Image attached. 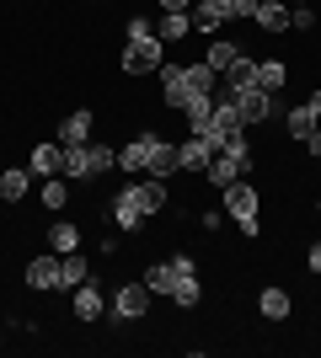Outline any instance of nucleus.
Returning a JSON list of instances; mask_svg holds the SVG:
<instances>
[{"mask_svg": "<svg viewBox=\"0 0 321 358\" xmlns=\"http://www.w3.org/2000/svg\"><path fill=\"white\" fill-rule=\"evenodd\" d=\"M183 118H187V134H204L209 129V118H214V96L204 91V96H193V102L183 107Z\"/></svg>", "mask_w": 321, "mask_h": 358, "instance_id": "obj_26", "label": "nucleus"}, {"mask_svg": "<svg viewBox=\"0 0 321 358\" xmlns=\"http://www.w3.org/2000/svg\"><path fill=\"white\" fill-rule=\"evenodd\" d=\"M145 155H150V129H139V134L118 150V171H145Z\"/></svg>", "mask_w": 321, "mask_h": 358, "instance_id": "obj_22", "label": "nucleus"}, {"mask_svg": "<svg viewBox=\"0 0 321 358\" xmlns=\"http://www.w3.org/2000/svg\"><path fill=\"white\" fill-rule=\"evenodd\" d=\"M86 278H92L86 257H80V252H64V257H59V289H80Z\"/></svg>", "mask_w": 321, "mask_h": 358, "instance_id": "obj_24", "label": "nucleus"}, {"mask_svg": "<svg viewBox=\"0 0 321 358\" xmlns=\"http://www.w3.org/2000/svg\"><path fill=\"white\" fill-rule=\"evenodd\" d=\"M161 64H166V43H161L155 32H145V38H129V43H123V59H118L123 75H155Z\"/></svg>", "mask_w": 321, "mask_h": 358, "instance_id": "obj_5", "label": "nucleus"}, {"mask_svg": "<svg viewBox=\"0 0 321 358\" xmlns=\"http://www.w3.org/2000/svg\"><path fill=\"white\" fill-rule=\"evenodd\" d=\"M257 86L278 96V91L290 86V64H284V59H257Z\"/></svg>", "mask_w": 321, "mask_h": 358, "instance_id": "obj_25", "label": "nucleus"}, {"mask_svg": "<svg viewBox=\"0 0 321 358\" xmlns=\"http://www.w3.org/2000/svg\"><path fill=\"white\" fill-rule=\"evenodd\" d=\"M306 150H311V155H316V161H321V129H316V134L306 139Z\"/></svg>", "mask_w": 321, "mask_h": 358, "instance_id": "obj_36", "label": "nucleus"}, {"mask_svg": "<svg viewBox=\"0 0 321 358\" xmlns=\"http://www.w3.org/2000/svg\"><path fill=\"white\" fill-rule=\"evenodd\" d=\"M316 220H321V203H316Z\"/></svg>", "mask_w": 321, "mask_h": 358, "instance_id": "obj_37", "label": "nucleus"}, {"mask_svg": "<svg viewBox=\"0 0 321 358\" xmlns=\"http://www.w3.org/2000/svg\"><path fill=\"white\" fill-rule=\"evenodd\" d=\"M155 305V294L145 289V278H134V284H118V294L107 299V315L113 321H145Z\"/></svg>", "mask_w": 321, "mask_h": 358, "instance_id": "obj_6", "label": "nucleus"}, {"mask_svg": "<svg viewBox=\"0 0 321 358\" xmlns=\"http://www.w3.org/2000/svg\"><path fill=\"white\" fill-rule=\"evenodd\" d=\"M306 107H311V113H316V123H321V86H316V91H311V96H306Z\"/></svg>", "mask_w": 321, "mask_h": 358, "instance_id": "obj_35", "label": "nucleus"}, {"mask_svg": "<svg viewBox=\"0 0 321 358\" xmlns=\"http://www.w3.org/2000/svg\"><path fill=\"white\" fill-rule=\"evenodd\" d=\"M70 294H76V299H70V305H76V321H102V315H107V294L92 284V278H86L80 289H70Z\"/></svg>", "mask_w": 321, "mask_h": 358, "instance_id": "obj_12", "label": "nucleus"}, {"mask_svg": "<svg viewBox=\"0 0 321 358\" xmlns=\"http://www.w3.org/2000/svg\"><path fill=\"white\" fill-rule=\"evenodd\" d=\"M107 220L118 224L123 236H134L139 224H145V203H139V193H134V182H123L118 193H113V203H107Z\"/></svg>", "mask_w": 321, "mask_h": 358, "instance_id": "obj_8", "label": "nucleus"}, {"mask_svg": "<svg viewBox=\"0 0 321 358\" xmlns=\"http://www.w3.org/2000/svg\"><path fill=\"white\" fill-rule=\"evenodd\" d=\"M187 32H193V11H161V27H155L161 43H183Z\"/></svg>", "mask_w": 321, "mask_h": 358, "instance_id": "obj_21", "label": "nucleus"}, {"mask_svg": "<svg viewBox=\"0 0 321 358\" xmlns=\"http://www.w3.org/2000/svg\"><path fill=\"white\" fill-rule=\"evenodd\" d=\"M134 193H139V203H145V214H166V203H171V193H166L161 177H139Z\"/></svg>", "mask_w": 321, "mask_h": 358, "instance_id": "obj_19", "label": "nucleus"}, {"mask_svg": "<svg viewBox=\"0 0 321 358\" xmlns=\"http://www.w3.org/2000/svg\"><path fill=\"white\" fill-rule=\"evenodd\" d=\"M236 177H241V166L230 161L225 150H214V161L204 166V182H209V187H230V182H236Z\"/></svg>", "mask_w": 321, "mask_h": 358, "instance_id": "obj_23", "label": "nucleus"}, {"mask_svg": "<svg viewBox=\"0 0 321 358\" xmlns=\"http://www.w3.org/2000/svg\"><path fill=\"white\" fill-rule=\"evenodd\" d=\"M113 166H118V150L113 145H92V139H86V145L64 150V177L70 182H97L102 171H113Z\"/></svg>", "mask_w": 321, "mask_h": 358, "instance_id": "obj_3", "label": "nucleus"}, {"mask_svg": "<svg viewBox=\"0 0 321 358\" xmlns=\"http://www.w3.org/2000/svg\"><path fill=\"white\" fill-rule=\"evenodd\" d=\"M278 123H284V134H290L294 145H306V139L321 129V123H316V113H311L306 102H300V107H284V118H278Z\"/></svg>", "mask_w": 321, "mask_h": 358, "instance_id": "obj_14", "label": "nucleus"}, {"mask_svg": "<svg viewBox=\"0 0 321 358\" xmlns=\"http://www.w3.org/2000/svg\"><path fill=\"white\" fill-rule=\"evenodd\" d=\"M27 187H32V171H27V166H6V171H0V203H22Z\"/></svg>", "mask_w": 321, "mask_h": 358, "instance_id": "obj_17", "label": "nucleus"}, {"mask_svg": "<svg viewBox=\"0 0 321 358\" xmlns=\"http://www.w3.org/2000/svg\"><path fill=\"white\" fill-rule=\"evenodd\" d=\"M155 75H161V107H177V113H183L193 96H204V91L220 86V75H214L204 59H193V64H161Z\"/></svg>", "mask_w": 321, "mask_h": 358, "instance_id": "obj_1", "label": "nucleus"}, {"mask_svg": "<svg viewBox=\"0 0 321 358\" xmlns=\"http://www.w3.org/2000/svg\"><path fill=\"white\" fill-rule=\"evenodd\" d=\"M92 123H97V118H92V107H76V113L59 123V134H54V139H59L64 150H70V145H86V139H92Z\"/></svg>", "mask_w": 321, "mask_h": 358, "instance_id": "obj_15", "label": "nucleus"}, {"mask_svg": "<svg viewBox=\"0 0 321 358\" xmlns=\"http://www.w3.org/2000/svg\"><path fill=\"white\" fill-rule=\"evenodd\" d=\"M290 27L294 32H311V27H316V11H311V6H294V11H290Z\"/></svg>", "mask_w": 321, "mask_h": 358, "instance_id": "obj_32", "label": "nucleus"}, {"mask_svg": "<svg viewBox=\"0 0 321 358\" xmlns=\"http://www.w3.org/2000/svg\"><path fill=\"white\" fill-rule=\"evenodd\" d=\"M220 27H225L220 6H209V0H193V32H220Z\"/></svg>", "mask_w": 321, "mask_h": 358, "instance_id": "obj_30", "label": "nucleus"}, {"mask_svg": "<svg viewBox=\"0 0 321 358\" xmlns=\"http://www.w3.org/2000/svg\"><path fill=\"white\" fill-rule=\"evenodd\" d=\"M241 59V43H230V38H220V43H209V54H204V64H209L214 75H225L230 64Z\"/></svg>", "mask_w": 321, "mask_h": 358, "instance_id": "obj_28", "label": "nucleus"}, {"mask_svg": "<svg viewBox=\"0 0 321 358\" xmlns=\"http://www.w3.org/2000/svg\"><path fill=\"white\" fill-rule=\"evenodd\" d=\"M38 198H43L48 214H59L64 203H70V177H43V193H38Z\"/></svg>", "mask_w": 321, "mask_h": 358, "instance_id": "obj_29", "label": "nucleus"}, {"mask_svg": "<svg viewBox=\"0 0 321 358\" xmlns=\"http://www.w3.org/2000/svg\"><path fill=\"white\" fill-rule=\"evenodd\" d=\"M32 177H64V145L48 139V145H32Z\"/></svg>", "mask_w": 321, "mask_h": 358, "instance_id": "obj_13", "label": "nucleus"}, {"mask_svg": "<svg viewBox=\"0 0 321 358\" xmlns=\"http://www.w3.org/2000/svg\"><path fill=\"white\" fill-rule=\"evenodd\" d=\"M193 273H199V257L171 252V257H161V262H150L139 278H145V289H150L155 299H171V294H177V284H183V278H193Z\"/></svg>", "mask_w": 321, "mask_h": 358, "instance_id": "obj_2", "label": "nucleus"}, {"mask_svg": "<svg viewBox=\"0 0 321 358\" xmlns=\"http://www.w3.org/2000/svg\"><path fill=\"white\" fill-rule=\"evenodd\" d=\"M27 289H38V294H54V289H59V252L27 262Z\"/></svg>", "mask_w": 321, "mask_h": 358, "instance_id": "obj_11", "label": "nucleus"}, {"mask_svg": "<svg viewBox=\"0 0 321 358\" xmlns=\"http://www.w3.org/2000/svg\"><path fill=\"white\" fill-rule=\"evenodd\" d=\"M236 113H241V123H246V129H252V123H273V118H284L278 96H273V91H262V86L236 91Z\"/></svg>", "mask_w": 321, "mask_h": 358, "instance_id": "obj_7", "label": "nucleus"}, {"mask_svg": "<svg viewBox=\"0 0 321 358\" xmlns=\"http://www.w3.org/2000/svg\"><path fill=\"white\" fill-rule=\"evenodd\" d=\"M220 80H225L230 91H246V86H257V59H252V54H241V59H236L225 75H220Z\"/></svg>", "mask_w": 321, "mask_h": 358, "instance_id": "obj_27", "label": "nucleus"}, {"mask_svg": "<svg viewBox=\"0 0 321 358\" xmlns=\"http://www.w3.org/2000/svg\"><path fill=\"white\" fill-rule=\"evenodd\" d=\"M161 11H193V0H155Z\"/></svg>", "mask_w": 321, "mask_h": 358, "instance_id": "obj_33", "label": "nucleus"}, {"mask_svg": "<svg viewBox=\"0 0 321 358\" xmlns=\"http://www.w3.org/2000/svg\"><path fill=\"white\" fill-rule=\"evenodd\" d=\"M306 268H311V273H321V241H316V246L306 252Z\"/></svg>", "mask_w": 321, "mask_h": 358, "instance_id": "obj_34", "label": "nucleus"}, {"mask_svg": "<svg viewBox=\"0 0 321 358\" xmlns=\"http://www.w3.org/2000/svg\"><path fill=\"white\" fill-rule=\"evenodd\" d=\"M43 241H48V252H59V257L64 252H80V224L76 220H54Z\"/></svg>", "mask_w": 321, "mask_h": 358, "instance_id": "obj_18", "label": "nucleus"}, {"mask_svg": "<svg viewBox=\"0 0 321 358\" xmlns=\"http://www.w3.org/2000/svg\"><path fill=\"white\" fill-rule=\"evenodd\" d=\"M209 6H220V16H225V22H246V16L257 11V0H209Z\"/></svg>", "mask_w": 321, "mask_h": 358, "instance_id": "obj_31", "label": "nucleus"}, {"mask_svg": "<svg viewBox=\"0 0 321 358\" xmlns=\"http://www.w3.org/2000/svg\"><path fill=\"white\" fill-rule=\"evenodd\" d=\"M290 0H257V11H252V22H257L262 32H284L290 27Z\"/></svg>", "mask_w": 321, "mask_h": 358, "instance_id": "obj_16", "label": "nucleus"}, {"mask_svg": "<svg viewBox=\"0 0 321 358\" xmlns=\"http://www.w3.org/2000/svg\"><path fill=\"white\" fill-rule=\"evenodd\" d=\"M0 348H6V343H0Z\"/></svg>", "mask_w": 321, "mask_h": 358, "instance_id": "obj_38", "label": "nucleus"}, {"mask_svg": "<svg viewBox=\"0 0 321 358\" xmlns=\"http://www.w3.org/2000/svg\"><path fill=\"white\" fill-rule=\"evenodd\" d=\"M171 171H177V145H171V139H161L150 129V155H145V177H161L166 182Z\"/></svg>", "mask_w": 321, "mask_h": 358, "instance_id": "obj_9", "label": "nucleus"}, {"mask_svg": "<svg viewBox=\"0 0 321 358\" xmlns=\"http://www.w3.org/2000/svg\"><path fill=\"white\" fill-rule=\"evenodd\" d=\"M220 198H225V214L230 220H236V230H241L246 241L257 236L262 224H257V209H262V198H257V187H252V182L246 177H236L230 182V187H220Z\"/></svg>", "mask_w": 321, "mask_h": 358, "instance_id": "obj_4", "label": "nucleus"}, {"mask_svg": "<svg viewBox=\"0 0 321 358\" xmlns=\"http://www.w3.org/2000/svg\"><path fill=\"white\" fill-rule=\"evenodd\" d=\"M257 310L268 315V321H290V310H294V299H290V289H278V284H268L257 294Z\"/></svg>", "mask_w": 321, "mask_h": 358, "instance_id": "obj_20", "label": "nucleus"}, {"mask_svg": "<svg viewBox=\"0 0 321 358\" xmlns=\"http://www.w3.org/2000/svg\"><path fill=\"white\" fill-rule=\"evenodd\" d=\"M209 161H214V145L204 134H187L183 145H177V171H199V177H204V166H209Z\"/></svg>", "mask_w": 321, "mask_h": 358, "instance_id": "obj_10", "label": "nucleus"}]
</instances>
